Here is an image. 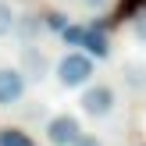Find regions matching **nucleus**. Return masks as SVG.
<instances>
[{"label":"nucleus","instance_id":"f257e3e1","mask_svg":"<svg viewBox=\"0 0 146 146\" xmlns=\"http://www.w3.org/2000/svg\"><path fill=\"white\" fill-rule=\"evenodd\" d=\"M54 75L64 89H86L93 82V75H96V61L89 54H82V50H68V54L57 57Z\"/></svg>","mask_w":146,"mask_h":146},{"label":"nucleus","instance_id":"f03ea898","mask_svg":"<svg viewBox=\"0 0 146 146\" xmlns=\"http://www.w3.org/2000/svg\"><path fill=\"white\" fill-rule=\"evenodd\" d=\"M78 107H82V114L86 118H111L114 114V107H118V93H114V86H107V82H96V86H86L82 89V96H78Z\"/></svg>","mask_w":146,"mask_h":146},{"label":"nucleus","instance_id":"7ed1b4c3","mask_svg":"<svg viewBox=\"0 0 146 146\" xmlns=\"http://www.w3.org/2000/svg\"><path fill=\"white\" fill-rule=\"evenodd\" d=\"M43 135H46V146H75L82 139V121L75 114H54V118H46Z\"/></svg>","mask_w":146,"mask_h":146},{"label":"nucleus","instance_id":"20e7f679","mask_svg":"<svg viewBox=\"0 0 146 146\" xmlns=\"http://www.w3.org/2000/svg\"><path fill=\"white\" fill-rule=\"evenodd\" d=\"M14 68L25 75V82H43V78L50 75V57H46V50L43 46H36V43H25L21 46V54H18V64Z\"/></svg>","mask_w":146,"mask_h":146},{"label":"nucleus","instance_id":"39448f33","mask_svg":"<svg viewBox=\"0 0 146 146\" xmlns=\"http://www.w3.org/2000/svg\"><path fill=\"white\" fill-rule=\"evenodd\" d=\"M25 89L29 82L18 68H0V107H18L25 100Z\"/></svg>","mask_w":146,"mask_h":146},{"label":"nucleus","instance_id":"423d86ee","mask_svg":"<svg viewBox=\"0 0 146 146\" xmlns=\"http://www.w3.org/2000/svg\"><path fill=\"white\" fill-rule=\"evenodd\" d=\"M82 54H89L93 61H104V57H111V39H107L104 25H86V36H82Z\"/></svg>","mask_w":146,"mask_h":146},{"label":"nucleus","instance_id":"0eeeda50","mask_svg":"<svg viewBox=\"0 0 146 146\" xmlns=\"http://www.w3.org/2000/svg\"><path fill=\"white\" fill-rule=\"evenodd\" d=\"M14 36H18L21 43H32L36 36H43V14H18Z\"/></svg>","mask_w":146,"mask_h":146},{"label":"nucleus","instance_id":"6e6552de","mask_svg":"<svg viewBox=\"0 0 146 146\" xmlns=\"http://www.w3.org/2000/svg\"><path fill=\"white\" fill-rule=\"evenodd\" d=\"M121 78H125L128 89L143 93L146 89V64L143 61H125V64H121Z\"/></svg>","mask_w":146,"mask_h":146},{"label":"nucleus","instance_id":"1a4fd4ad","mask_svg":"<svg viewBox=\"0 0 146 146\" xmlns=\"http://www.w3.org/2000/svg\"><path fill=\"white\" fill-rule=\"evenodd\" d=\"M0 146H36V143L21 125H4L0 128Z\"/></svg>","mask_w":146,"mask_h":146},{"label":"nucleus","instance_id":"9d476101","mask_svg":"<svg viewBox=\"0 0 146 146\" xmlns=\"http://www.w3.org/2000/svg\"><path fill=\"white\" fill-rule=\"evenodd\" d=\"M14 21H18V11L11 4H0V39L14 36Z\"/></svg>","mask_w":146,"mask_h":146},{"label":"nucleus","instance_id":"9b49d317","mask_svg":"<svg viewBox=\"0 0 146 146\" xmlns=\"http://www.w3.org/2000/svg\"><path fill=\"white\" fill-rule=\"evenodd\" d=\"M82 36H86V25H75V21H68V25H64V32H61V39H64V46L78 50V46H82Z\"/></svg>","mask_w":146,"mask_h":146},{"label":"nucleus","instance_id":"f8f14e48","mask_svg":"<svg viewBox=\"0 0 146 146\" xmlns=\"http://www.w3.org/2000/svg\"><path fill=\"white\" fill-rule=\"evenodd\" d=\"M64 25H68V14H61V11H46V14H43V29H50V32L61 36Z\"/></svg>","mask_w":146,"mask_h":146},{"label":"nucleus","instance_id":"ddd939ff","mask_svg":"<svg viewBox=\"0 0 146 146\" xmlns=\"http://www.w3.org/2000/svg\"><path fill=\"white\" fill-rule=\"evenodd\" d=\"M139 11H146V0H121V7H118V18H135Z\"/></svg>","mask_w":146,"mask_h":146},{"label":"nucleus","instance_id":"4468645a","mask_svg":"<svg viewBox=\"0 0 146 146\" xmlns=\"http://www.w3.org/2000/svg\"><path fill=\"white\" fill-rule=\"evenodd\" d=\"M132 32H135L139 43H146V11H139V14L132 18Z\"/></svg>","mask_w":146,"mask_h":146},{"label":"nucleus","instance_id":"2eb2a0df","mask_svg":"<svg viewBox=\"0 0 146 146\" xmlns=\"http://www.w3.org/2000/svg\"><path fill=\"white\" fill-rule=\"evenodd\" d=\"M75 146H104V139H96V135H86V132H82V139H78Z\"/></svg>","mask_w":146,"mask_h":146},{"label":"nucleus","instance_id":"dca6fc26","mask_svg":"<svg viewBox=\"0 0 146 146\" xmlns=\"http://www.w3.org/2000/svg\"><path fill=\"white\" fill-rule=\"evenodd\" d=\"M78 4H86V7H104L107 0H78Z\"/></svg>","mask_w":146,"mask_h":146}]
</instances>
